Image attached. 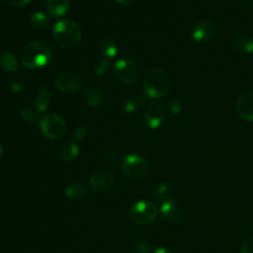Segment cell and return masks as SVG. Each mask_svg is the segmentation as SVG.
<instances>
[{"mask_svg":"<svg viewBox=\"0 0 253 253\" xmlns=\"http://www.w3.org/2000/svg\"><path fill=\"white\" fill-rule=\"evenodd\" d=\"M87 194V188L82 183H72L68 185L64 190V195L70 200L83 199Z\"/></svg>","mask_w":253,"mask_h":253,"instance_id":"cell-16","label":"cell"},{"mask_svg":"<svg viewBox=\"0 0 253 253\" xmlns=\"http://www.w3.org/2000/svg\"><path fill=\"white\" fill-rule=\"evenodd\" d=\"M153 253H172V252L169 249H167V248L160 247V248H157L156 250H154Z\"/></svg>","mask_w":253,"mask_h":253,"instance_id":"cell-35","label":"cell"},{"mask_svg":"<svg viewBox=\"0 0 253 253\" xmlns=\"http://www.w3.org/2000/svg\"><path fill=\"white\" fill-rule=\"evenodd\" d=\"M240 253H253V237L247 239L241 247Z\"/></svg>","mask_w":253,"mask_h":253,"instance_id":"cell-30","label":"cell"},{"mask_svg":"<svg viewBox=\"0 0 253 253\" xmlns=\"http://www.w3.org/2000/svg\"><path fill=\"white\" fill-rule=\"evenodd\" d=\"M30 22L34 28L40 29V30L46 29L49 26L48 18L42 12L34 13L30 18Z\"/></svg>","mask_w":253,"mask_h":253,"instance_id":"cell-22","label":"cell"},{"mask_svg":"<svg viewBox=\"0 0 253 253\" xmlns=\"http://www.w3.org/2000/svg\"><path fill=\"white\" fill-rule=\"evenodd\" d=\"M116 1L123 5H131V4H134L135 2H137L138 0H116Z\"/></svg>","mask_w":253,"mask_h":253,"instance_id":"cell-34","label":"cell"},{"mask_svg":"<svg viewBox=\"0 0 253 253\" xmlns=\"http://www.w3.org/2000/svg\"><path fill=\"white\" fill-rule=\"evenodd\" d=\"M99 48L101 53L103 54V56L105 57V59H111L114 56H116L117 51H118V47L116 42L108 38H104L100 41L99 43Z\"/></svg>","mask_w":253,"mask_h":253,"instance_id":"cell-19","label":"cell"},{"mask_svg":"<svg viewBox=\"0 0 253 253\" xmlns=\"http://www.w3.org/2000/svg\"><path fill=\"white\" fill-rule=\"evenodd\" d=\"M172 190L169 185L167 184H162L158 186V188L155 191V200L161 204L172 200Z\"/></svg>","mask_w":253,"mask_h":253,"instance_id":"cell-24","label":"cell"},{"mask_svg":"<svg viewBox=\"0 0 253 253\" xmlns=\"http://www.w3.org/2000/svg\"><path fill=\"white\" fill-rule=\"evenodd\" d=\"M82 85L81 78L71 72H65L60 74L55 79V87L57 90L63 93H72L77 91Z\"/></svg>","mask_w":253,"mask_h":253,"instance_id":"cell-10","label":"cell"},{"mask_svg":"<svg viewBox=\"0 0 253 253\" xmlns=\"http://www.w3.org/2000/svg\"><path fill=\"white\" fill-rule=\"evenodd\" d=\"M20 58L23 65L30 69L41 68L49 62L51 48L45 42L33 41L23 47Z\"/></svg>","mask_w":253,"mask_h":253,"instance_id":"cell-1","label":"cell"},{"mask_svg":"<svg viewBox=\"0 0 253 253\" xmlns=\"http://www.w3.org/2000/svg\"><path fill=\"white\" fill-rule=\"evenodd\" d=\"M51 102V93L46 88H42L36 95L35 106L39 112H43L47 109Z\"/></svg>","mask_w":253,"mask_h":253,"instance_id":"cell-17","label":"cell"},{"mask_svg":"<svg viewBox=\"0 0 253 253\" xmlns=\"http://www.w3.org/2000/svg\"><path fill=\"white\" fill-rule=\"evenodd\" d=\"M40 128L46 137L56 139L65 133L66 124L56 114H47L40 120Z\"/></svg>","mask_w":253,"mask_h":253,"instance_id":"cell-6","label":"cell"},{"mask_svg":"<svg viewBox=\"0 0 253 253\" xmlns=\"http://www.w3.org/2000/svg\"><path fill=\"white\" fill-rule=\"evenodd\" d=\"M86 134H87V128L86 126H78L75 131H74V139L76 141H80V140H83L85 137H86Z\"/></svg>","mask_w":253,"mask_h":253,"instance_id":"cell-27","label":"cell"},{"mask_svg":"<svg viewBox=\"0 0 253 253\" xmlns=\"http://www.w3.org/2000/svg\"><path fill=\"white\" fill-rule=\"evenodd\" d=\"M160 214L166 222L171 224L179 223L182 218L180 210L173 199L162 204L160 208Z\"/></svg>","mask_w":253,"mask_h":253,"instance_id":"cell-13","label":"cell"},{"mask_svg":"<svg viewBox=\"0 0 253 253\" xmlns=\"http://www.w3.org/2000/svg\"><path fill=\"white\" fill-rule=\"evenodd\" d=\"M166 108L170 113L177 115L182 111V103L177 99H171L166 103Z\"/></svg>","mask_w":253,"mask_h":253,"instance_id":"cell-25","label":"cell"},{"mask_svg":"<svg viewBox=\"0 0 253 253\" xmlns=\"http://www.w3.org/2000/svg\"><path fill=\"white\" fill-rule=\"evenodd\" d=\"M114 72L122 82L132 85L139 78V72L136 65L127 58H120L115 62Z\"/></svg>","mask_w":253,"mask_h":253,"instance_id":"cell-7","label":"cell"},{"mask_svg":"<svg viewBox=\"0 0 253 253\" xmlns=\"http://www.w3.org/2000/svg\"><path fill=\"white\" fill-rule=\"evenodd\" d=\"M214 33V24L211 20L205 19L196 22L190 29V37L196 42L209 40Z\"/></svg>","mask_w":253,"mask_h":253,"instance_id":"cell-9","label":"cell"},{"mask_svg":"<svg viewBox=\"0 0 253 253\" xmlns=\"http://www.w3.org/2000/svg\"><path fill=\"white\" fill-rule=\"evenodd\" d=\"M2 153H3V147L0 145V156L2 155Z\"/></svg>","mask_w":253,"mask_h":253,"instance_id":"cell-36","label":"cell"},{"mask_svg":"<svg viewBox=\"0 0 253 253\" xmlns=\"http://www.w3.org/2000/svg\"><path fill=\"white\" fill-rule=\"evenodd\" d=\"M11 88L14 92H19L22 89V84L20 82H17L15 80L11 81Z\"/></svg>","mask_w":253,"mask_h":253,"instance_id":"cell-32","label":"cell"},{"mask_svg":"<svg viewBox=\"0 0 253 253\" xmlns=\"http://www.w3.org/2000/svg\"><path fill=\"white\" fill-rule=\"evenodd\" d=\"M20 115L26 122L29 123H36L39 121L38 115L31 109H22L20 111Z\"/></svg>","mask_w":253,"mask_h":253,"instance_id":"cell-26","label":"cell"},{"mask_svg":"<svg viewBox=\"0 0 253 253\" xmlns=\"http://www.w3.org/2000/svg\"><path fill=\"white\" fill-rule=\"evenodd\" d=\"M55 42L62 47H73L81 40V30L77 23L72 20H61L57 22L52 31Z\"/></svg>","mask_w":253,"mask_h":253,"instance_id":"cell-3","label":"cell"},{"mask_svg":"<svg viewBox=\"0 0 253 253\" xmlns=\"http://www.w3.org/2000/svg\"><path fill=\"white\" fill-rule=\"evenodd\" d=\"M121 168L126 176L131 179H140L148 173L149 164L144 157L137 154H129L123 159Z\"/></svg>","mask_w":253,"mask_h":253,"instance_id":"cell-5","label":"cell"},{"mask_svg":"<svg viewBox=\"0 0 253 253\" xmlns=\"http://www.w3.org/2000/svg\"><path fill=\"white\" fill-rule=\"evenodd\" d=\"M232 49L240 54L253 53V39L248 37H237L231 42Z\"/></svg>","mask_w":253,"mask_h":253,"instance_id":"cell-14","label":"cell"},{"mask_svg":"<svg viewBox=\"0 0 253 253\" xmlns=\"http://www.w3.org/2000/svg\"><path fill=\"white\" fill-rule=\"evenodd\" d=\"M145 95L157 99L165 96L170 89V79L167 72L159 67L152 68L144 78Z\"/></svg>","mask_w":253,"mask_h":253,"instance_id":"cell-2","label":"cell"},{"mask_svg":"<svg viewBox=\"0 0 253 253\" xmlns=\"http://www.w3.org/2000/svg\"><path fill=\"white\" fill-rule=\"evenodd\" d=\"M110 162H112V163H117L118 161H119V156L117 155V154H115V153H111V154H109L108 155V158H107Z\"/></svg>","mask_w":253,"mask_h":253,"instance_id":"cell-33","label":"cell"},{"mask_svg":"<svg viewBox=\"0 0 253 253\" xmlns=\"http://www.w3.org/2000/svg\"><path fill=\"white\" fill-rule=\"evenodd\" d=\"M84 99L86 103L92 107H100L104 102L103 94L96 88L87 89L84 94Z\"/></svg>","mask_w":253,"mask_h":253,"instance_id":"cell-20","label":"cell"},{"mask_svg":"<svg viewBox=\"0 0 253 253\" xmlns=\"http://www.w3.org/2000/svg\"><path fill=\"white\" fill-rule=\"evenodd\" d=\"M8 4H10L11 6L14 7H23L26 6L27 4H29V2L31 0H5Z\"/></svg>","mask_w":253,"mask_h":253,"instance_id":"cell-31","label":"cell"},{"mask_svg":"<svg viewBox=\"0 0 253 253\" xmlns=\"http://www.w3.org/2000/svg\"><path fill=\"white\" fill-rule=\"evenodd\" d=\"M78 154H79V147L77 143L72 140L65 142L60 149V155L62 159L67 162H71L75 160Z\"/></svg>","mask_w":253,"mask_h":253,"instance_id":"cell-18","label":"cell"},{"mask_svg":"<svg viewBox=\"0 0 253 253\" xmlns=\"http://www.w3.org/2000/svg\"><path fill=\"white\" fill-rule=\"evenodd\" d=\"M237 114L244 120L253 121V92L244 93L236 102Z\"/></svg>","mask_w":253,"mask_h":253,"instance_id":"cell-12","label":"cell"},{"mask_svg":"<svg viewBox=\"0 0 253 253\" xmlns=\"http://www.w3.org/2000/svg\"><path fill=\"white\" fill-rule=\"evenodd\" d=\"M69 8V0H47L46 9L51 17L57 18L66 14Z\"/></svg>","mask_w":253,"mask_h":253,"instance_id":"cell-15","label":"cell"},{"mask_svg":"<svg viewBox=\"0 0 253 253\" xmlns=\"http://www.w3.org/2000/svg\"><path fill=\"white\" fill-rule=\"evenodd\" d=\"M157 207L150 201H138L129 210V216L139 225L151 223L157 216Z\"/></svg>","mask_w":253,"mask_h":253,"instance_id":"cell-4","label":"cell"},{"mask_svg":"<svg viewBox=\"0 0 253 253\" xmlns=\"http://www.w3.org/2000/svg\"><path fill=\"white\" fill-rule=\"evenodd\" d=\"M135 248L138 252L140 253H148L150 251V246L147 242L143 241V240H139L136 242L135 244Z\"/></svg>","mask_w":253,"mask_h":253,"instance_id":"cell-29","label":"cell"},{"mask_svg":"<svg viewBox=\"0 0 253 253\" xmlns=\"http://www.w3.org/2000/svg\"><path fill=\"white\" fill-rule=\"evenodd\" d=\"M89 183L95 192H106L113 189L116 184V177L110 171L101 170L90 177Z\"/></svg>","mask_w":253,"mask_h":253,"instance_id":"cell-8","label":"cell"},{"mask_svg":"<svg viewBox=\"0 0 253 253\" xmlns=\"http://www.w3.org/2000/svg\"><path fill=\"white\" fill-rule=\"evenodd\" d=\"M144 98H145V95H138V96L129 98L123 105L124 111L126 113H133L143 104Z\"/></svg>","mask_w":253,"mask_h":253,"instance_id":"cell-23","label":"cell"},{"mask_svg":"<svg viewBox=\"0 0 253 253\" xmlns=\"http://www.w3.org/2000/svg\"><path fill=\"white\" fill-rule=\"evenodd\" d=\"M0 64L2 68L8 72H15L18 70V61L16 57L10 52H3L1 54Z\"/></svg>","mask_w":253,"mask_h":253,"instance_id":"cell-21","label":"cell"},{"mask_svg":"<svg viewBox=\"0 0 253 253\" xmlns=\"http://www.w3.org/2000/svg\"><path fill=\"white\" fill-rule=\"evenodd\" d=\"M109 66V62L108 59H102L101 61H99V63L97 64V66H95L94 71L97 74H104Z\"/></svg>","mask_w":253,"mask_h":253,"instance_id":"cell-28","label":"cell"},{"mask_svg":"<svg viewBox=\"0 0 253 253\" xmlns=\"http://www.w3.org/2000/svg\"><path fill=\"white\" fill-rule=\"evenodd\" d=\"M46 1H47V0H46Z\"/></svg>","mask_w":253,"mask_h":253,"instance_id":"cell-37","label":"cell"},{"mask_svg":"<svg viewBox=\"0 0 253 253\" xmlns=\"http://www.w3.org/2000/svg\"><path fill=\"white\" fill-rule=\"evenodd\" d=\"M144 119L146 126L149 128H157L164 119V110L162 106L155 102L148 104L144 112Z\"/></svg>","mask_w":253,"mask_h":253,"instance_id":"cell-11","label":"cell"}]
</instances>
